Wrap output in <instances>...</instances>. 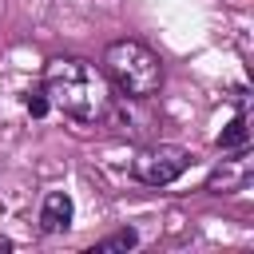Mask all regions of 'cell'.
<instances>
[{"label":"cell","instance_id":"obj_1","mask_svg":"<svg viewBox=\"0 0 254 254\" xmlns=\"http://www.w3.org/2000/svg\"><path fill=\"white\" fill-rule=\"evenodd\" d=\"M44 95L75 123H103L115 103V95L107 91V75L87 60H52L44 67Z\"/></svg>","mask_w":254,"mask_h":254},{"label":"cell","instance_id":"obj_3","mask_svg":"<svg viewBox=\"0 0 254 254\" xmlns=\"http://www.w3.org/2000/svg\"><path fill=\"white\" fill-rule=\"evenodd\" d=\"M190 167V151L187 147H175V143H155V147H143L135 159H131V175L147 187H167L175 183L183 171Z\"/></svg>","mask_w":254,"mask_h":254},{"label":"cell","instance_id":"obj_7","mask_svg":"<svg viewBox=\"0 0 254 254\" xmlns=\"http://www.w3.org/2000/svg\"><path fill=\"white\" fill-rule=\"evenodd\" d=\"M24 107H28V115H36V119H40V115H48V107H52V103H48V95H44V91H28V95H24Z\"/></svg>","mask_w":254,"mask_h":254},{"label":"cell","instance_id":"obj_8","mask_svg":"<svg viewBox=\"0 0 254 254\" xmlns=\"http://www.w3.org/2000/svg\"><path fill=\"white\" fill-rule=\"evenodd\" d=\"M0 250H12V238H4V234H0Z\"/></svg>","mask_w":254,"mask_h":254},{"label":"cell","instance_id":"obj_5","mask_svg":"<svg viewBox=\"0 0 254 254\" xmlns=\"http://www.w3.org/2000/svg\"><path fill=\"white\" fill-rule=\"evenodd\" d=\"M246 143H250V119H246V111H238V115L222 127L218 151H246Z\"/></svg>","mask_w":254,"mask_h":254},{"label":"cell","instance_id":"obj_6","mask_svg":"<svg viewBox=\"0 0 254 254\" xmlns=\"http://www.w3.org/2000/svg\"><path fill=\"white\" fill-rule=\"evenodd\" d=\"M131 246H139V234L131 226H123V230H115V234H107V238L95 242V250H131Z\"/></svg>","mask_w":254,"mask_h":254},{"label":"cell","instance_id":"obj_2","mask_svg":"<svg viewBox=\"0 0 254 254\" xmlns=\"http://www.w3.org/2000/svg\"><path fill=\"white\" fill-rule=\"evenodd\" d=\"M103 75L127 99H151L159 91V83H163V64L139 40H115L103 52Z\"/></svg>","mask_w":254,"mask_h":254},{"label":"cell","instance_id":"obj_4","mask_svg":"<svg viewBox=\"0 0 254 254\" xmlns=\"http://www.w3.org/2000/svg\"><path fill=\"white\" fill-rule=\"evenodd\" d=\"M71 214H75L71 198H67L64 190H52V194L44 198V206H40V230H44V234H64V230L71 226Z\"/></svg>","mask_w":254,"mask_h":254}]
</instances>
